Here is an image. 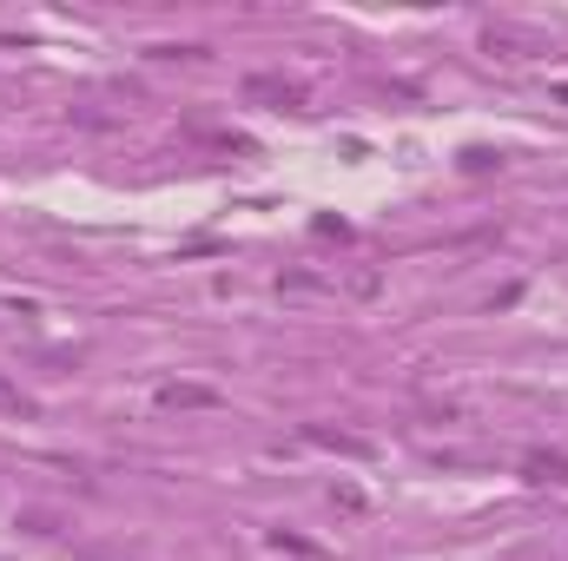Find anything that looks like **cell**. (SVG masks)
Listing matches in <instances>:
<instances>
[{
  "instance_id": "1",
  "label": "cell",
  "mask_w": 568,
  "mask_h": 561,
  "mask_svg": "<svg viewBox=\"0 0 568 561\" xmlns=\"http://www.w3.org/2000/svg\"><path fill=\"white\" fill-rule=\"evenodd\" d=\"M0 417H33V397L20 384H7V377H0Z\"/></svg>"
}]
</instances>
